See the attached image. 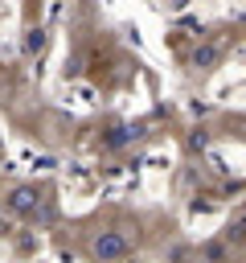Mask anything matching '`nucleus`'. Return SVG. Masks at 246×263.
I'll use <instances>...</instances> for the list:
<instances>
[{"label":"nucleus","mask_w":246,"mask_h":263,"mask_svg":"<svg viewBox=\"0 0 246 263\" xmlns=\"http://www.w3.org/2000/svg\"><path fill=\"white\" fill-rule=\"evenodd\" d=\"M94 255L107 263V259H119V255H127V238L119 234V230H102L98 238H94Z\"/></svg>","instance_id":"nucleus-1"},{"label":"nucleus","mask_w":246,"mask_h":263,"mask_svg":"<svg viewBox=\"0 0 246 263\" xmlns=\"http://www.w3.org/2000/svg\"><path fill=\"white\" fill-rule=\"evenodd\" d=\"M37 201H41V193H37V189H29V185L12 189V197H8V205H12L16 214H37Z\"/></svg>","instance_id":"nucleus-2"},{"label":"nucleus","mask_w":246,"mask_h":263,"mask_svg":"<svg viewBox=\"0 0 246 263\" xmlns=\"http://www.w3.org/2000/svg\"><path fill=\"white\" fill-rule=\"evenodd\" d=\"M131 140H139V127H115V132L107 136V148H123V144H131Z\"/></svg>","instance_id":"nucleus-3"},{"label":"nucleus","mask_w":246,"mask_h":263,"mask_svg":"<svg viewBox=\"0 0 246 263\" xmlns=\"http://www.w3.org/2000/svg\"><path fill=\"white\" fill-rule=\"evenodd\" d=\"M217 58H221V45H201V49L193 53V62H197V66H213Z\"/></svg>","instance_id":"nucleus-4"},{"label":"nucleus","mask_w":246,"mask_h":263,"mask_svg":"<svg viewBox=\"0 0 246 263\" xmlns=\"http://www.w3.org/2000/svg\"><path fill=\"white\" fill-rule=\"evenodd\" d=\"M41 45H45V37H41V29H33V33H29V53H37Z\"/></svg>","instance_id":"nucleus-5"}]
</instances>
